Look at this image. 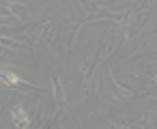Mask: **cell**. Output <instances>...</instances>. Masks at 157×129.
<instances>
[{"label":"cell","mask_w":157,"mask_h":129,"mask_svg":"<svg viewBox=\"0 0 157 129\" xmlns=\"http://www.w3.org/2000/svg\"><path fill=\"white\" fill-rule=\"evenodd\" d=\"M11 119H13V125H17V127H28L30 125V116L26 114V110L22 108V105H15L13 108Z\"/></svg>","instance_id":"1"},{"label":"cell","mask_w":157,"mask_h":129,"mask_svg":"<svg viewBox=\"0 0 157 129\" xmlns=\"http://www.w3.org/2000/svg\"><path fill=\"white\" fill-rule=\"evenodd\" d=\"M2 80H4V84H19V82H22V80H19V75L9 73V71H4V73H2Z\"/></svg>","instance_id":"2"}]
</instances>
